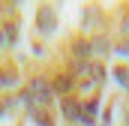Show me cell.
<instances>
[{
    "label": "cell",
    "instance_id": "6da1fadb",
    "mask_svg": "<svg viewBox=\"0 0 129 126\" xmlns=\"http://www.w3.org/2000/svg\"><path fill=\"white\" fill-rule=\"evenodd\" d=\"M24 93L30 96V105H33V108H48V105L54 102V87H51L42 75H36V78L27 81Z\"/></svg>",
    "mask_w": 129,
    "mask_h": 126
},
{
    "label": "cell",
    "instance_id": "7a4b0ae2",
    "mask_svg": "<svg viewBox=\"0 0 129 126\" xmlns=\"http://www.w3.org/2000/svg\"><path fill=\"white\" fill-rule=\"evenodd\" d=\"M36 27H39V33H54V27H57V12L51 6H42L39 15H36Z\"/></svg>",
    "mask_w": 129,
    "mask_h": 126
},
{
    "label": "cell",
    "instance_id": "3957f363",
    "mask_svg": "<svg viewBox=\"0 0 129 126\" xmlns=\"http://www.w3.org/2000/svg\"><path fill=\"white\" fill-rule=\"evenodd\" d=\"M60 108H63V117H66V120H81V102H78V99H72V96H63Z\"/></svg>",
    "mask_w": 129,
    "mask_h": 126
},
{
    "label": "cell",
    "instance_id": "277c9868",
    "mask_svg": "<svg viewBox=\"0 0 129 126\" xmlns=\"http://www.w3.org/2000/svg\"><path fill=\"white\" fill-rule=\"evenodd\" d=\"M96 111H99V102H96V99H84V102H81V120H84L87 126L93 123Z\"/></svg>",
    "mask_w": 129,
    "mask_h": 126
},
{
    "label": "cell",
    "instance_id": "5b68a950",
    "mask_svg": "<svg viewBox=\"0 0 129 126\" xmlns=\"http://www.w3.org/2000/svg\"><path fill=\"white\" fill-rule=\"evenodd\" d=\"M51 87H54L57 93H63V96H72V87H75V84H72V78H69V75H57Z\"/></svg>",
    "mask_w": 129,
    "mask_h": 126
},
{
    "label": "cell",
    "instance_id": "8992f818",
    "mask_svg": "<svg viewBox=\"0 0 129 126\" xmlns=\"http://www.w3.org/2000/svg\"><path fill=\"white\" fill-rule=\"evenodd\" d=\"M30 117H33L39 126H54V123H51V114H48V108H30Z\"/></svg>",
    "mask_w": 129,
    "mask_h": 126
},
{
    "label": "cell",
    "instance_id": "52a82bcc",
    "mask_svg": "<svg viewBox=\"0 0 129 126\" xmlns=\"http://www.w3.org/2000/svg\"><path fill=\"white\" fill-rule=\"evenodd\" d=\"M102 51H108V39L105 36H99V39L90 42V54H102Z\"/></svg>",
    "mask_w": 129,
    "mask_h": 126
},
{
    "label": "cell",
    "instance_id": "ba28073f",
    "mask_svg": "<svg viewBox=\"0 0 129 126\" xmlns=\"http://www.w3.org/2000/svg\"><path fill=\"white\" fill-rule=\"evenodd\" d=\"M18 78H15V69H6L3 75H0V87H12Z\"/></svg>",
    "mask_w": 129,
    "mask_h": 126
},
{
    "label": "cell",
    "instance_id": "9c48e42d",
    "mask_svg": "<svg viewBox=\"0 0 129 126\" xmlns=\"http://www.w3.org/2000/svg\"><path fill=\"white\" fill-rule=\"evenodd\" d=\"M114 78H117L123 87H129V69L126 66H117V69H114Z\"/></svg>",
    "mask_w": 129,
    "mask_h": 126
},
{
    "label": "cell",
    "instance_id": "30bf717a",
    "mask_svg": "<svg viewBox=\"0 0 129 126\" xmlns=\"http://www.w3.org/2000/svg\"><path fill=\"white\" fill-rule=\"evenodd\" d=\"M9 108H12V99H0V117H3Z\"/></svg>",
    "mask_w": 129,
    "mask_h": 126
},
{
    "label": "cell",
    "instance_id": "8fae6325",
    "mask_svg": "<svg viewBox=\"0 0 129 126\" xmlns=\"http://www.w3.org/2000/svg\"><path fill=\"white\" fill-rule=\"evenodd\" d=\"M9 45V36H6V30H0V48H6Z\"/></svg>",
    "mask_w": 129,
    "mask_h": 126
},
{
    "label": "cell",
    "instance_id": "7c38bea8",
    "mask_svg": "<svg viewBox=\"0 0 129 126\" xmlns=\"http://www.w3.org/2000/svg\"><path fill=\"white\" fill-rule=\"evenodd\" d=\"M117 48H123V51H126V54H129V42H123V45H117Z\"/></svg>",
    "mask_w": 129,
    "mask_h": 126
}]
</instances>
